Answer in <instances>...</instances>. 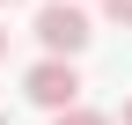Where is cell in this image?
Listing matches in <instances>:
<instances>
[{"label":"cell","instance_id":"8","mask_svg":"<svg viewBox=\"0 0 132 125\" xmlns=\"http://www.w3.org/2000/svg\"><path fill=\"white\" fill-rule=\"evenodd\" d=\"M0 125H7V111H0Z\"/></svg>","mask_w":132,"mask_h":125},{"label":"cell","instance_id":"4","mask_svg":"<svg viewBox=\"0 0 132 125\" xmlns=\"http://www.w3.org/2000/svg\"><path fill=\"white\" fill-rule=\"evenodd\" d=\"M103 15L110 22H132V0H103Z\"/></svg>","mask_w":132,"mask_h":125},{"label":"cell","instance_id":"2","mask_svg":"<svg viewBox=\"0 0 132 125\" xmlns=\"http://www.w3.org/2000/svg\"><path fill=\"white\" fill-rule=\"evenodd\" d=\"M88 37H95V29H88V15H81L73 0H44V7H37V44H44V59H73Z\"/></svg>","mask_w":132,"mask_h":125},{"label":"cell","instance_id":"5","mask_svg":"<svg viewBox=\"0 0 132 125\" xmlns=\"http://www.w3.org/2000/svg\"><path fill=\"white\" fill-rule=\"evenodd\" d=\"M0 59H7V29H0Z\"/></svg>","mask_w":132,"mask_h":125},{"label":"cell","instance_id":"7","mask_svg":"<svg viewBox=\"0 0 132 125\" xmlns=\"http://www.w3.org/2000/svg\"><path fill=\"white\" fill-rule=\"evenodd\" d=\"M0 7H15V0H0Z\"/></svg>","mask_w":132,"mask_h":125},{"label":"cell","instance_id":"3","mask_svg":"<svg viewBox=\"0 0 132 125\" xmlns=\"http://www.w3.org/2000/svg\"><path fill=\"white\" fill-rule=\"evenodd\" d=\"M52 125H118V118H103V111H88V103H73V111H59Z\"/></svg>","mask_w":132,"mask_h":125},{"label":"cell","instance_id":"1","mask_svg":"<svg viewBox=\"0 0 132 125\" xmlns=\"http://www.w3.org/2000/svg\"><path fill=\"white\" fill-rule=\"evenodd\" d=\"M22 96L29 103H37V111H73V103H81V74H73V59H37V66H29L22 74Z\"/></svg>","mask_w":132,"mask_h":125},{"label":"cell","instance_id":"6","mask_svg":"<svg viewBox=\"0 0 132 125\" xmlns=\"http://www.w3.org/2000/svg\"><path fill=\"white\" fill-rule=\"evenodd\" d=\"M125 125H132V96H125Z\"/></svg>","mask_w":132,"mask_h":125}]
</instances>
